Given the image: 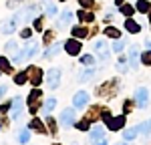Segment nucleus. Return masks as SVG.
I'll return each instance as SVG.
<instances>
[{
  "label": "nucleus",
  "instance_id": "obj_1",
  "mask_svg": "<svg viewBox=\"0 0 151 145\" xmlns=\"http://www.w3.org/2000/svg\"><path fill=\"white\" fill-rule=\"evenodd\" d=\"M36 50H38V42H36V40H28V42H26V47H24L18 55H14V57H12V62H14V65H20L24 59L35 57Z\"/></svg>",
  "mask_w": 151,
  "mask_h": 145
},
{
  "label": "nucleus",
  "instance_id": "obj_2",
  "mask_svg": "<svg viewBox=\"0 0 151 145\" xmlns=\"http://www.w3.org/2000/svg\"><path fill=\"white\" fill-rule=\"evenodd\" d=\"M22 20H24V10H20V12H16V14L12 16L8 22H4V24H2V26H0V30L8 34V32H12V30L16 28V24H18V22H22Z\"/></svg>",
  "mask_w": 151,
  "mask_h": 145
},
{
  "label": "nucleus",
  "instance_id": "obj_3",
  "mask_svg": "<svg viewBox=\"0 0 151 145\" xmlns=\"http://www.w3.org/2000/svg\"><path fill=\"white\" fill-rule=\"evenodd\" d=\"M22 113H24V101L20 97H16V99L12 101V105H10V117L14 121H18L22 117Z\"/></svg>",
  "mask_w": 151,
  "mask_h": 145
},
{
  "label": "nucleus",
  "instance_id": "obj_4",
  "mask_svg": "<svg viewBox=\"0 0 151 145\" xmlns=\"http://www.w3.org/2000/svg\"><path fill=\"white\" fill-rule=\"evenodd\" d=\"M58 81H60V71H58V69H48V72H47L48 89H57Z\"/></svg>",
  "mask_w": 151,
  "mask_h": 145
},
{
  "label": "nucleus",
  "instance_id": "obj_5",
  "mask_svg": "<svg viewBox=\"0 0 151 145\" xmlns=\"http://www.w3.org/2000/svg\"><path fill=\"white\" fill-rule=\"evenodd\" d=\"M103 119L107 121L109 129H113V131H115V129H121V127L125 125V117H115V119H113V117H111L109 113H105V115H103Z\"/></svg>",
  "mask_w": 151,
  "mask_h": 145
},
{
  "label": "nucleus",
  "instance_id": "obj_6",
  "mask_svg": "<svg viewBox=\"0 0 151 145\" xmlns=\"http://www.w3.org/2000/svg\"><path fill=\"white\" fill-rule=\"evenodd\" d=\"M87 103H89V93H85V91H79L77 95L73 97V107L75 109L87 107Z\"/></svg>",
  "mask_w": 151,
  "mask_h": 145
},
{
  "label": "nucleus",
  "instance_id": "obj_7",
  "mask_svg": "<svg viewBox=\"0 0 151 145\" xmlns=\"http://www.w3.org/2000/svg\"><path fill=\"white\" fill-rule=\"evenodd\" d=\"M95 50H97V57L99 60H109V47H107V42L105 40H99V42H95Z\"/></svg>",
  "mask_w": 151,
  "mask_h": 145
},
{
  "label": "nucleus",
  "instance_id": "obj_8",
  "mask_svg": "<svg viewBox=\"0 0 151 145\" xmlns=\"http://www.w3.org/2000/svg\"><path fill=\"white\" fill-rule=\"evenodd\" d=\"M135 101H137V107H141V109L147 107V101H149V93H147V89H145V87L137 89V93H135Z\"/></svg>",
  "mask_w": 151,
  "mask_h": 145
},
{
  "label": "nucleus",
  "instance_id": "obj_9",
  "mask_svg": "<svg viewBox=\"0 0 151 145\" xmlns=\"http://www.w3.org/2000/svg\"><path fill=\"white\" fill-rule=\"evenodd\" d=\"M60 125H65V127L75 125V109H65L60 113Z\"/></svg>",
  "mask_w": 151,
  "mask_h": 145
},
{
  "label": "nucleus",
  "instance_id": "obj_10",
  "mask_svg": "<svg viewBox=\"0 0 151 145\" xmlns=\"http://www.w3.org/2000/svg\"><path fill=\"white\" fill-rule=\"evenodd\" d=\"M91 141L93 143H103L105 141V129L101 125H95L93 129H91Z\"/></svg>",
  "mask_w": 151,
  "mask_h": 145
},
{
  "label": "nucleus",
  "instance_id": "obj_11",
  "mask_svg": "<svg viewBox=\"0 0 151 145\" xmlns=\"http://www.w3.org/2000/svg\"><path fill=\"white\" fill-rule=\"evenodd\" d=\"M65 48L69 50V55H79V52H81V42L75 40V38H70V40L65 42Z\"/></svg>",
  "mask_w": 151,
  "mask_h": 145
},
{
  "label": "nucleus",
  "instance_id": "obj_12",
  "mask_svg": "<svg viewBox=\"0 0 151 145\" xmlns=\"http://www.w3.org/2000/svg\"><path fill=\"white\" fill-rule=\"evenodd\" d=\"M137 59H139V48L131 47V52H129V67L131 69H137Z\"/></svg>",
  "mask_w": 151,
  "mask_h": 145
},
{
  "label": "nucleus",
  "instance_id": "obj_13",
  "mask_svg": "<svg viewBox=\"0 0 151 145\" xmlns=\"http://www.w3.org/2000/svg\"><path fill=\"white\" fill-rule=\"evenodd\" d=\"M70 18H73V12H70V10H65V12H63V16H60L58 26H60V28H67V26L70 24Z\"/></svg>",
  "mask_w": 151,
  "mask_h": 145
},
{
  "label": "nucleus",
  "instance_id": "obj_14",
  "mask_svg": "<svg viewBox=\"0 0 151 145\" xmlns=\"http://www.w3.org/2000/svg\"><path fill=\"white\" fill-rule=\"evenodd\" d=\"M135 129H137V133H141V135H149V133H151V121L141 123V125H137Z\"/></svg>",
  "mask_w": 151,
  "mask_h": 145
},
{
  "label": "nucleus",
  "instance_id": "obj_15",
  "mask_svg": "<svg viewBox=\"0 0 151 145\" xmlns=\"http://www.w3.org/2000/svg\"><path fill=\"white\" fill-rule=\"evenodd\" d=\"M125 28H127L129 32H133V34H135V32H139V30H141V26H139L137 22H133L131 18H129V20H125Z\"/></svg>",
  "mask_w": 151,
  "mask_h": 145
},
{
  "label": "nucleus",
  "instance_id": "obj_16",
  "mask_svg": "<svg viewBox=\"0 0 151 145\" xmlns=\"http://www.w3.org/2000/svg\"><path fill=\"white\" fill-rule=\"evenodd\" d=\"M60 48H63V45H60V42H57L52 48H47V50H45V57H47V59H48V57H57V52L60 50Z\"/></svg>",
  "mask_w": 151,
  "mask_h": 145
},
{
  "label": "nucleus",
  "instance_id": "obj_17",
  "mask_svg": "<svg viewBox=\"0 0 151 145\" xmlns=\"http://www.w3.org/2000/svg\"><path fill=\"white\" fill-rule=\"evenodd\" d=\"M135 137H137V129H135V127H131V129H127V131L123 133V139H125V141H133Z\"/></svg>",
  "mask_w": 151,
  "mask_h": 145
},
{
  "label": "nucleus",
  "instance_id": "obj_18",
  "mask_svg": "<svg viewBox=\"0 0 151 145\" xmlns=\"http://www.w3.org/2000/svg\"><path fill=\"white\" fill-rule=\"evenodd\" d=\"M55 105H57V99H48L47 103H45V107H42V113H50L55 109Z\"/></svg>",
  "mask_w": 151,
  "mask_h": 145
},
{
  "label": "nucleus",
  "instance_id": "obj_19",
  "mask_svg": "<svg viewBox=\"0 0 151 145\" xmlns=\"http://www.w3.org/2000/svg\"><path fill=\"white\" fill-rule=\"evenodd\" d=\"M137 10L139 12H149V2H147V0H139V2H137Z\"/></svg>",
  "mask_w": 151,
  "mask_h": 145
},
{
  "label": "nucleus",
  "instance_id": "obj_20",
  "mask_svg": "<svg viewBox=\"0 0 151 145\" xmlns=\"http://www.w3.org/2000/svg\"><path fill=\"white\" fill-rule=\"evenodd\" d=\"M95 71H97V69H87L85 72H81V77H79V79H81V81H89V79L95 75Z\"/></svg>",
  "mask_w": 151,
  "mask_h": 145
},
{
  "label": "nucleus",
  "instance_id": "obj_21",
  "mask_svg": "<svg viewBox=\"0 0 151 145\" xmlns=\"http://www.w3.org/2000/svg\"><path fill=\"white\" fill-rule=\"evenodd\" d=\"M28 139H30V131H28V129H22L20 135H18V141H20V143H26Z\"/></svg>",
  "mask_w": 151,
  "mask_h": 145
},
{
  "label": "nucleus",
  "instance_id": "obj_22",
  "mask_svg": "<svg viewBox=\"0 0 151 145\" xmlns=\"http://www.w3.org/2000/svg\"><path fill=\"white\" fill-rule=\"evenodd\" d=\"M73 36H79V38H83V36H87V28H81V26L73 28Z\"/></svg>",
  "mask_w": 151,
  "mask_h": 145
},
{
  "label": "nucleus",
  "instance_id": "obj_23",
  "mask_svg": "<svg viewBox=\"0 0 151 145\" xmlns=\"http://www.w3.org/2000/svg\"><path fill=\"white\" fill-rule=\"evenodd\" d=\"M105 34H107V36H113V38H119L121 32H119L117 28H111V26H109V28H105Z\"/></svg>",
  "mask_w": 151,
  "mask_h": 145
},
{
  "label": "nucleus",
  "instance_id": "obj_24",
  "mask_svg": "<svg viewBox=\"0 0 151 145\" xmlns=\"http://www.w3.org/2000/svg\"><path fill=\"white\" fill-rule=\"evenodd\" d=\"M79 18H83V20H85V22H91V20H93V14H91V12H79Z\"/></svg>",
  "mask_w": 151,
  "mask_h": 145
},
{
  "label": "nucleus",
  "instance_id": "obj_25",
  "mask_svg": "<svg viewBox=\"0 0 151 145\" xmlns=\"http://www.w3.org/2000/svg\"><path fill=\"white\" fill-rule=\"evenodd\" d=\"M123 48H125V42H123V40H115V42H113V50H115V52H121Z\"/></svg>",
  "mask_w": 151,
  "mask_h": 145
},
{
  "label": "nucleus",
  "instance_id": "obj_26",
  "mask_svg": "<svg viewBox=\"0 0 151 145\" xmlns=\"http://www.w3.org/2000/svg\"><path fill=\"white\" fill-rule=\"evenodd\" d=\"M133 10H135V8H133V6H129V4H125V6H121V12H123L125 16H131V14H133Z\"/></svg>",
  "mask_w": 151,
  "mask_h": 145
},
{
  "label": "nucleus",
  "instance_id": "obj_27",
  "mask_svg": "<svg viewBox=\"0 0 151 145\" xmlns=\"http://www.w3.org/2000/svg\"><path fill=\"white\" fill-rule=\"evenodd\" d=\"M81 62H83V65H93L95 59L91 57V55H85V57H81Z\"/></svg>",
  "mask_w": 151,
  "mask_h": 145
},
{
  "label": "nucleus",
  "instance_id": "obj_28",
  "mask_svg": "<svg viewBox=\"0 0 151 145\" xmlns=\"http://www.w3.org/2000/svg\"><path fill=\"white\" fill-rule=\"evenodd\" d=\"M8 67H10L8 60L4 59V57H0V71H8Z\"/></svg>",
  "mask_w": 151,
  "mask_h": 145
},
{
  "label": "nucleus",
  "instance_id": "obj_29",
  "mask_svg": "<svg viewBox=\"0 0 151 145\" xmlns=\"http://www.w3.org/2000/svg\"><path fill=\"white\" fill-rule=\"evenodd\" d=\"M32 127H35V129H38V131H45V129H42V123H40V121H32V123H30V129H32Z\"/></svg>",
  "mask_w": 151,
  "mask_h": 145
},
{
  "label": "nucleus",
  "instance_id": "obj_30",
  "mask_svg": "<svg viewBox=\"0 0 151 145\" xmlns=\"http://www.w3.org/2000/svg\"><path fill=\"white\" fill-rule=\"evenodd\" d=\"M141 60H143L145 65H151V50H149V52H143V59H141Z\"/></svg>",
  "mask_w": 151,
  "mask_h": 145
},
{
  "label": "nucleus",
  "instance_id": "obj_31",
  "mask_svg": "<svg viewBox=\"0 0 151 145\" xmlns=\"http://www.w3.org/2000/svg\"><path fill=\"white\" fill-rule=\"evenodd\" d=\"M24 81H26V72H20V75L16 77V83L20 85V83H24Z\"/></svg>",
  "mask_w": 151,
  "mask_h": 145
},
{
  "label": "nucleus",
  "instance_id": "obj_32",
  "mask_svg": "<svg viewBox=\"0 0 151 145\" xmlns=\"http://www.w3.org/2000/svg\"><path fill=\"white\" fill-rule=\"evenodd\" d=\"M47 12H48V16H52V14L57 12V8H55V4H48V6H47Z\"/></svg>",
  "mask_w": 151,
  "mask_h": 145
},
{
  "label": "nucleus",
  "instance_id": "obj_33",
  "mask_svg": "<svg viewBox=\"0 0 151 145\" xmlns=\"http://www.w3.org/2000/svg\"><path fill=\"white\" fill-rule=\"evenodd\" d=\"M81 4L85 8H91V6H93V0H81Z\"/></svg>",
  "mask_w": 151,
  "mask_h": 145
},
{
  "label": "nucleus",
  "instance_id": "obj_34",
  "mask_svg": "<svg viewBox=\"0 0 151 145\" xmlns=\"http://www.w3.org/2000/svg\"><path fill=\"white\" fill-rule=\"evenodd\" d=\"M14 48H18V47H16V42H14V40H10V42L6 45V50H14Z\"/></svg>",
  "mask_w": 151,
  "mask_h": 145
},
{
  "label": "nucleus",
  "instance_id": "obj_35",
  "mask_svg": "<svg viewBox=\"0 0 151 145\" xmlns=\"http://www.w3.org/2000/svg\"><path fill=\"white\" fill-rule=\"evenodd\" d=\"M22 38H26V40L30 38V28H24L22 30Z\"/></svg>",
  "mask_w": 151,
  "mask_h": 145
},
{
  "label": "nucleus",
  "instance_id": "obj_36",
  "mask_svg": "<svg viewBox=\"0 0 151 145\" xmlns=\"http://www.w3.org/2000/svg\"><path fill=\"white\" fill-rule=\"evenodd\" d=\"M4 93H6V87H0V97L4 95Z\"/></svg>",
  "mask_w": 151,
  "mask_h": 145
},
{
  "label": "nucleus",
  "instance_id": "obj_37",
  "mask_svg": "<svg viewBox=\"0 0 151 145\" xmlns=\"http://www.w3.org/2000/svg\"><path fill=\"white\" fill-rule=\"evenodd\" d=\"M115 4H117V6H121V4H123V0H115Z\"/></svg>",
  "mask_w": 151,
  "mask_h": 145
},
{
  "label": "nucleus",
  "instance_id": "obj_38",
  "mask_svg": "<svg viewBox=\"0 0 151 145\" xmlns=\"http://www.w3.org/2000/svg\"><path fill=\"white\" fill-rule=\"evenodd\" d=\"M149 22H151V10H149Z\"/></svg>",
  "mask_w": 151,
  "mask_h": 145
}]
</instances>
